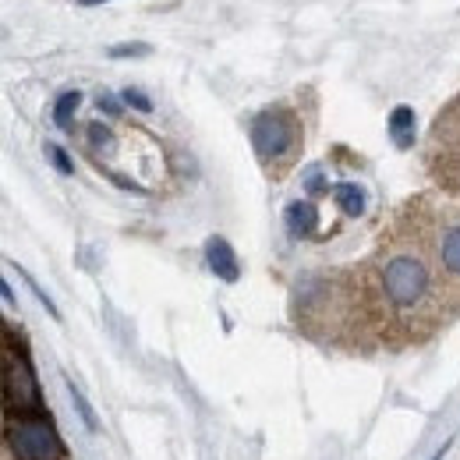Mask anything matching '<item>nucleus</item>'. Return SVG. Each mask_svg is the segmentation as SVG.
I'll return each instance as SVG.
<instances>
[{
  "label": "nucleus",
  "mask_w": 460,
  "mask_h": 460,
  "mask_svg": "<svg viewBox=\"0 0 460 460\" xmlns=\"http://www.w3.org/2000/svg\"><path fill=\"white\" fill-rule=\"evenodd\" d=\"M443 273L436 241L432 248L429 237H418L414 244H386L368 270V301L390 323L429 330L443 315Z\"/></svg>",
  "instance_id": "f257e3e1"
},
{
  "label": "nucleus",
  "mask_w": 460,
  "mask_h": 460,
  "mask_svg": "<svg viewBox=\"0 0 460 460\" xmlns=\"http://www.w3.org/2000/svg\"><path fill=\"white\" fill-rule=\"evenodd\" d=\"M255 156L270 173H284L301 153V120L290 107H266L252 120Z\"/></svg>",
  "instance_id": "f03ea898"
},
{
  "label": "nucleus",
  "mask_w": 460,
  "mask_h": 460,
  "mask_svg": "<svg viewBox=\"0 0 460 460\" xmlns=\"http://www.w3.org/2000/svg\"><path fill=\"white\" fill-rule=\"evenodd\" d=\"M429 171L447 191L460 195V96L436 117L429 138Z\"/></svg>",
  "instance_id": "7ed1b4c3"
},
{
  "label": "nucleus",
  "mask_w": 460,
  "mask_h": 460,
  "mask_svg": "<svg viewBox=\"0 0 460 460\" xmlns=\"http://www.w3.org/2000/svg\"><path fill=\"white\" fill-rule=\"evenodd\" d=\"M7 447L14 460H60L64 443H60L58 429L47 418H18L7 429Z\"/></svg>",
  "instance_id": "20e7f679"
},
{
  "label": "nucleus",
  "mask_w": 460,
  "mask_h": 460,
  "mask_svg": "<svg viewBox=\"0 0 460 460\" xmlns=\"http://www.w3.org/2000/svg\"><path fill=\"white\" fill-rule=\"evenodd\" d=\"M4 376H7L4 401H7V411H11V414H18V418H36V414H43L40 386H36V376H32V368H29L25 354H14V350L7 347Z\"/></svg>",
  "instance_id": "39448f33"
},
{
  "label": "nucleus",
  "mask_w": 460,
  "mask_h": 460,
  "mask_svg": "<svg viewBox=\"0 0 460 460\" xmlns=\"http://www.w3.org/2000/svg\"><path fill=\"white\" fill-rule=\"evenodd\" d=\"M206 262H209V270H213L220 280H227V284H234V280L241 277L237 255H234V248H230L224 237H209V241H206Z\"/></svg>",
  "instance_id": "423d86ee"
},
{
  "label": "nucleus",
  "mask_w": 460,
  "mask_h": 460,
  "mask_svg": "<svg viewBox=\"0 0 460 460\" xmlns=\"http://www.w3.org/2000/svg\"><path fill=\"white\" fill-rule=\"evenodd\" d=\"M436 248H439V262L450 277H460V224H447L436 234Z\"/></svg>",
  "instance_id": "0eeeda50"
},
{
  "label": "nucleus",
  "mask_w": 460,
  "mask_h": 460,
  "mask_svg": "<svg viewBox=\"0 0 460 460\" xmlns=\"http://www.w3.org/2000/svg\"><path fill=\"white\" fill-rule=\"evenodd\" d=\"M319 227V213H315V206H308V202H290L288 206V230L294 237H312Z\"/></svg>",
  "instance_id": "6e6552de"
},
{
  "label": "nucleus",
  "mask_w": 460,
  "mask_h": 460,
  "mask_svg": "<svg viewBox=\"0 0 460 460\" xmlns=\"http://www.w3.org/2000/svg\"><path fill=\"white\" fill-rule=\"evenodd\" d=\"M390 135H394L397 149H411L414 146V111L411 107H397L390 114Z\"/></svg>",
  "instance_id": "1a4fd4ad"
},
{
  "label": "nucleus",
  "mask_w": 460,
  "mask_h": 460,
  "mask_svg": "<svg viewBox=\"0 0 460 460\" xmlns=\"http://www.w3.org/2000/svg\"><path fill=\"white\" fill-rule=\"evenodd\" d=\"M333 202L344 209L347 217H361L365 213V191L358 184H337L333 188Z\"/></svg>",
  "instance_id": "9d476101"
},
{
  "label": "nucleus",
  "mask_w": 460,
  "mask_h": 460,
  "mask_svg": "<svg viewBox=\"0 0 460 460\" xmlns=\"http://www.w3.org/2000/svg\"><path fill=\"white\" fill-rule=\"evenodd\" d=\"M78 103H82V96L78 93H64L58 100V107H54V120H58L60 128H67L71 124V117H75V111H78Z\"/></svg>",
  "instance_id": "9b49d317"
},
{
  "label": "nucleus",
  "mask_w": 460,
  "mask_h": 460,
  "mask_svg": "<svg viewBox=\"0 0 460 460\" xmlns=\"http://www.w3.org/2000/svg\"><path fill=\"white\" fill-rule=\"evenodd\" d=\"M47 153H50V160H54V167H58L60 173L75 171V167H71V160L64 156V149H60V146H47Z\"/></svg>",
  "instance_id": "f8f14e48"
},
{
  "label": "nucleus",
  "mask_w": 460,
  "mask_h": 460,
  "mask_svg": "<svg viewBox=\"0 0 460 460\" xmlns=\"http://www.w3.org/2000/svg\"><path fill=\"white\" fill-rule=\"evenodd\" d=\"M124 100H128V103H135L138 111H153V103H149V100H146L138 89H128V93H124Z\"/></svg>",
  "instance_id": "ddd939ff"
},
{
  "label": "nucleus",
  "mask_w": 460,
  "mask_h": 460,
  "mask_svg": "<svg viewBox=\"0 0 460 460\" xmlns=\"http://www.w3.org/2000/svg\"><path fill=\"white\" fill-rule=\"evenodd\" d=\"M305 177H308V191H323V171L319 167H312Z\"/></svg>",
  "instance_id": "4468645a"
},
{
  "label": "nucleus",
  "mask_w": 460,
  "mask_h": 460,
  "mask_svg": "<svg viewBox=\"0 0 460 460\" xmlns=\"http://www.w3.org/2000/svg\"><path fill=\"white\" fill-rule=\"evenodd\" d=\"M111 54H114V58H124V54H146V47H114Z\"/></svg>",
  "instance_id": "2eb2a0df"
},
{
  "label": "nucleus",
  "mask_w": 460,
  "mask_h": 460,
  "mask_svg": "<svg viewBox=\"0 0 460 460\" xmlns=\"http://www.w3.org/2000/svg\"><path fill=\"white\" fill-rule=\"evenodd\" d=\"M100 107H107V114H117V103H114V100H107V96L100 100Z\"/></svg>",
  "instance_id": "dca6fc26"
},
{
  "label": "nucleus",
  "mask_w": 460,
  "mask_h": 460,
  "mask_svg": "<svg viewBox=\"0 0 460 460\" xmlns=\"http://www.w3.org/2000/svg\"><path fill=\"white\" fill-rule=\"evenodd\" d=\"M82 7H96V4H107V0H78Z\"/></svg>",
  "instance_id": "f3484780"
}]
</instances>
